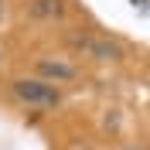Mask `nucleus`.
Instances as JSON below:
<instances>
[{
	"label": "nucleus",
	"mask_w": 150,
	"mask_h": 150,
	"mask_svg": "<svg viewBox=\"0 0 150 150\" xmlns=\"http://www.w3.org/2000/svg\"><path fill=\"white\" fill-rule=\"evenodd\" d=\"M14 96L24 106H58V99H62L58 85L45 82V79H17L14 82Z\"/></svg>",
	"instance_id": "f257e3e1"
},
{
	"label": "nucleus",
	"mask_w": 150,
	"mask_h": 150,
	"mask_svg": "<svg viewBox=\"0 0 150 150\" xmlns=\"http://www.w3.org/2000/svg\"><path fill=\"white\" fill-rule=\"evenodd\" d=\"M65 41H68V48L82 51L89 58H99V62H120L123 58V48L116 41H109V38H99V34H68Z\"/></svg>",
	"instance_id": "f03ea898"
},
{
	"label": "nucleus",
	"mask_w": 150,
	"mask_h": 150,
	"mask_svg": "<svg viewBox=\"0 0 150 150\" xmlns=\"http://www.w3.org/2000/svg\"><path fill=\"white\" fill-rule=\"evenodd\" d=\"M38 72L48 79H55V82H65V79H75V65L68 62H51V58H38Z\"/></svg>",
	"instance_id": "7ed1b4c3"
},
{
	"label": "nucleus",
	"mask_w": 150,
	"mask_h": 150,
	"mask_svg": "<svg viewBox=\"0 0 150 150\" xmlns=\"http://www.w3.org/2000/svg\"><path fill=\"white\" fill-rule=\"evenodd\" d=\"M31 14L41 17V21H55V17L65 14V0H34L31 4Z\"/></svg>",
	"instance_id": "20e7f679"
},
{
	"label": "nucleus",
	"mask_w": 150,
	"mask_h": 150,
	"mask_svg": "<svg viewBox=\"0 0 150 150\" xmlns=\"http://www.w3.org/2000/svg\"><path fill=\"white\" fill-rule=\"evenodd\" d=\"M0 10H4V0H0Z\"/></svg>",
	"instance_id": "39448f33"
},
{
	"label": "nucleus",
	"mask_w": 150,
	"mask_h": 150,
	"mask_svg": "<svg viewBox=\"0 0 150 150\" xmlns=\"http://www.w3.org/2000/svg\"><path fill=\"white\" fill-rule=\"evenodd\" d=\"M130 150H137V147H130Z\"/></svg>",
	"instance_id": "423d86ee"
}]
</instances>
